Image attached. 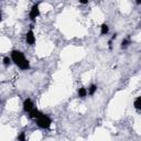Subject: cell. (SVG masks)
Here are the masks:
<instances>
[{
    "label": "cell",
    "instance_id": "cell-3",
    "mask_svg": "<svg viewBox=\"0 0 141 141\" xmlns=\"http://www.w3.org/2000/svg\"><path fill=\"white\" fill-rule=\"evenodd\" d=\"M34 108H35L34 107V104H33V101L31 100L30 98L24 99V101H23V109H24V111L30 112V111H32Z\"/></svg>",
    "mask_w": 141,
    "mask_h": 141
},
{
    "label": "cell",
    "instance_id": "cell-4",
    "mask_svg": "<svg viewBox=\"0 0 141 141\" xmlns=\"http://www.w3.org/2000/svg\"><path fill=\"white\" fill-rule=\"evenodd\" d=\"M39 15H40V10H39V5L38 3H35V5L31 8L30 10V19L32 21H35V19L39 17Z\"/></svg>",
    "mask_w": 141,
    "mask_h": 141
},
{
    "label": "cell",
    "instance_id": "cell-2",
    "mask_svg": "<svg viewBox=\"0 0 141 141\" xmlns=\"http://www.w3.org/2000/svg\"><path fill=\"white\" fill-rule=\"evenodd\" d=\"M35 120H37V125L42 129H49L51 127V123H52L51 118L49 117L48 115L43 114V112H41L40 116H39Z\"/></svg>",
    "mask_w": 141,
    "mask_h": 141
},
{
    "label": "cell",
    "instance_id": "cell-16",
    "mask_svg": "<svg viewBox=\"0 0 141 141\" xmlns=\"http://www.w3.org/2000/svg\"><path fill=\"white\" fill-rule=\"evenodd\" d=\"M0 104H1V100H0Z\"/></svg>",
    "mask_w": 141,
    "mask_h": 141
},
{
    "label": "cell",
    "instance_id": "cell-7",
    "mask_svg": "<svg viewBox=\"0 0 141 141\" xmlns=\"http://www.w3.org/2000/svg\"><path fill=\"white\" fill-rule=\"evenodd\" d=\"M77 94H78V97L85 98L87 95V89L85 87H80V88H78V90H77Z\"/></svg>",
    "mask_w": 141,
    "mask_h": 141
},
{
    "label": "cell",
    "instance_id": "cell-15",
    "mask_svg": "<svg viewBox=\"0 0 141 141\" xmlns=\"http://www.w3.org/2000/svg\"><path fill=\"white\" fill-rule=\"evenodd\" d=\"M2 20V12H1V10H0V21Z\"/></svg>",
    "mask_w": 141,
    "mask_h": 141
},
{
    "label": "cell",
    "instance_id": "cell-6",
    "mask_svg": "<svg viewBox=\"0 0 141 141\" xmlns=\"http://www.w3.org/2000/svg\"><path fill=\"white\" fill-rule=\"evenodd\" d=\"M40 114H41V111L40 110H38L37 108H34L32 111H30L29 112V117L31 118V119H37L39 116H40Z\"/></svg>",
    "mask_w": 141,
    "mask_h": 141
},
{
    "label": "cell",
    "instance_id": "cell-9",
    "mask_svg": "<svg viewBox=\"0 0 141 141\" xmlns=\"http://www.w3.org/2000/svg\"><path fill=\"white\" fill-rule=\"evenodd\" d=\"M108 31H109V28H108L107 24H106V23L101 24V27H100V34L101 35H105V34L108 33Z\"/></svg>",
    "mask_w": 141,
    "mask_h": 141
},
{
    "label": "cell",
    "instance_id": "cell-12",
    "mask_svg": "<svg viewBox=\"0 0 141 141\" xmlns=\"http://www.w3.org/2000/svg\"><path fill=\"white\" fill-rule=\"evenodd\" d=\"M140 100H141V97H137L136 98V100H135V108L137 109V110H140V108H141V106H140Z\"/></svg>",
    "mask_w": 141,
    "mask_h": 141
},
{
    "label": "cell",
    "instance_id": "cell-13",
    "mask_svg": "<svg viewBox=\"0 0 141 141\" xmlns=\"http://www.w3.org/2000/svg\"><path fill=\"white\" fill-rule=\"evenodd\" d=\"M18 141H27V136L24 131H21L20 135L18 136Z\"/></svg>",
    "mask_w": 141,
    "mask_h": 141
},
{
    "label": "cell",
    "instance_id": "cell-10",
    "mask_svg": "<svg viewBox=\"0 0 141 141\" xmlns=\"http://www.w3.org/2000/svg\"><path fill=\"white\" fill-rule=\"evenodd\" d=\"M2 62H3V65H5L6 67H8V66L11 64V57H9V56H5Z\"/></svg>",
    "mask_w": 141,
    "mask_h": 141
},
{
    "label": "cell",
    "instance_id": "cell-5",
    "mask_svg": "<svg viewBox=\"0 0 141 141\" xmlns=\"http://www.w3.org/2000/svg\"><path fill=\"white\" fill-rule=\"evenodd\" d=\"M26 40H27V42H28V43H29L30 45H33V44L35 43V35H34V33H33L32 30H30L29 32L27 33V35H26Z\"/></svg>",
    "mask_w": 141,
    "mask_h": 141
},
{
    "label": "cell",
    "instance_id": "cell-1",
    "mask_svg": "<svg viewBox=\"0 0 141 141\" xmlns=\"http://www.w3.org/2000/svg\"><path fill=\"white\" fill-rule=\"evenodd\" d=\"M11 61L23 70H27V69L30 68L29 61L24 57V54L21 51L15 50V51L11 52Z\"/></svg>",
    "mask_w": 141,
    "mask_h": 141
},
{
    "label": "cell",
    "instance_id": "cell-14",
    "mask_svg": "<svg viewBox=\"0 0 141 141\" xmlns=\"http://www.w3.org/2000/svg\"><path fill=\"white\" fill-rule=\"evenodd\" d=\"M79 2L82 3V5H87V3H88L87 0H79Z\"/></svg>",
    "mask_w": 141,
    "mask_h": 141
},
{
    "label": "cell",
    "instance_id": "cell-11",
    "mask_svg": "<svg viewBox=\"0 0 141 141\" xmlns=\"http://www.w3.org/2000/svg\"><path fill=\"white\" fill-rule=\"evenodd\" d=\"M129 44H130V40H129V38H127V39H125V40H122V42H121V49H126V48H128V46H129Z\"/></svg>",
    "mask_w": 141,
    "mask_h": 141
},
{
    "label": "cell",
    "instance_id": "cell-8",
    "mask_svg": "<svg viewBox=\"0 0 141 141\" xmlns=\"http://www.w3.org/2000/svg\"><path fill=\"white\" fill-rule=\"evenodd\" d=\"M97 90V85H95V84H91V85L89 86V88H88V91L87 93L90 95V96H94V94L96 93Z\"/></svg>",
    "mask_w": 141,
    "mask_h": 141
}]
</instances>
